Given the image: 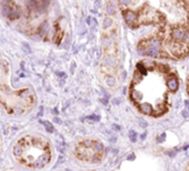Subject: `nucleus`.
Wrapping results in <instances>:
<instances>
[{"label": "nucleus", "instance_id": "2", "mask_svg": "<svg viewBox=\"0 0 189 171\" xmlns=\"http://www.w3.org/2000/svg\"><path fill=\"white\" fill-rule=\"evenodd\" d=\"M16 162L27 169L39 170L51 160V147L48 140L36 135H25L18 138L12 147Z\"/></svg>", "mask_w": 189, "mask_h": 171}, {"label": "nucleus", "instance_id": "4", "mask_svg": "<svg viewBox=\"0 0 189 171\" xmlns=\"http://www.w3.org/2000/svg\"><path fill=\"white\" fill-rule=\"evenodd\" d=\"M123 19H125V21L126 23L128 25V27H130V28H136V27L139 26V15L137 12H135L134 10H130V9H126V10H123Z\"/></svg>", "mask_w": 189, "mask_h": 171}, {"label": "nucleus", "instance_id": "3", "mask_svg": "<svg viewBox=\"0 0 189 171\" xmlns=\"http://www.w3.org/2000/svg\"><path fill=\"white\" fill-rule=\"evenodd\" d=\"M105 148L100 141L86 140L79 142L76 147V157L86 162H98L104 156Z\"/></svg>", "mask_w": 189, "mask_h": 171}, {"label": "nucleus", "instance_id": "7", "mask_svg": "<svg viewBox=\"0 0 189 171\" xmlns=\"http://www.w3.org/2000/svg\"><path fill=\"white\" fill-rule=\"evenodd\" d=\"M129 137H130V140H131L132 142H135V141H136V132L130 131V133H129Z\"/></svg>", "mask_w": 189, "mask_h": 171}, {"label": "nucleus", "instance_id": "1", "mask_svg": "<svg viewBox=\"0 0 189 171\" xmlns=\"http://www.w3.org/2000/svg\"><path fill=\"white\" fill-rule=\"evenodd\" d=\"M36 101L37 96L31 86L13 84L10 60L0 52V108L10 117H21L30 112Z\"/></svg>", "mask_w": 189, "mask_h": 171}, {"label": "nucleus", "instance_id": "5", "mask_svg": "<svg viewBox=\"0 0 189 171\" xmlns=\"http://www.w3.org/2000/svg\"><path fill=\"white\" fill-rule=\"evenodd\" d=\"M139 110H140L144 114H146V116H151V114H155V110L154 108H153V106L147 103V102H146V103H142V105L139 107Z\"/></svg>", "mask_w": 189, "mask_h": 171}, {"label": "nucleus", "instance_id": "10", "mask_svg": "<svg viewBox=\"0 0 189 171\" xmlns=\"http://www.w3.org/2000/svg\"><path fill=\"white\" fill-rule=\"evenodd\" d=\"M8 171H15V170H8Z\"/></svg>", "mask_w": 189, "mask_h": 171}, {"label": "nucleus", "instance_id": "6", "mask_svg": "<svg viewBox=\"0 0 189 171\" xmlns=\"http://www.w3.org/2000/svg\"><path fill=\"white\" fill-rule=\"evenodd\" d=\"M167 86H168V88L171 90V91H176L177 89L179 88V82H178L177 78L172 77V78H170V79L168 80Z\"/></svg>", "mask_w": 189, "mask_h": 171}, {"label": "nucleus", "instance_id": "9", "mask_svg": "<svg viewBox=\"0 0 189 171\" xmlns=\"http://www.w3.org/2000/svg\"><path fill=\"white\" fill-rule=\"evenodd\" d=\"M0 146H1V139H0Z\"/></svg>", "mask_w": 189, "mask_h": 171}, {"label": "nucleus", "instance_id": "8", "mask_svg": "<svg viewBox=\"0 0 189 171\" xmlns=\"http://www.w3.org/2000/svg\"><path fill=\"white\" fill-rule=\"evenodd\" d=\"M187 171H189V166H188V167H187Z\"/></svg>", "mask_w": 189, "mask_h": 171}]
</instances>
